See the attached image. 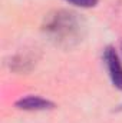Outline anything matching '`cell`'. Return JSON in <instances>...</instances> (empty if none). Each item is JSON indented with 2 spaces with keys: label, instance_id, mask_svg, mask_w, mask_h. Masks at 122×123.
<instances>
[{
  "label": "cell",
  "instance_id": "cell-4",
  "mask_svg": "<svg viewBox=\"0 0 122 123\" xmlns=\"http://www.w3.org/2000/svg\"><path fill=\"white\" fill-rule=\"evenodd\" d=\"M66 1L70 3V4H73V6L88 9V7H93V6H96L99 0H66Z\"/></svg>",
  "mask_w": 122,
  "mask_h": 123
},
{
  "label": "cell",
  "instance_id": "cell-3",
  "mask_svg": "<svg viewBox=\"0 0 122 123\" xmlns=\"http://www.w3.org/2000/svg\"><path fill=\"white\" fill-rule=\"evenodd\" d=\"M16 107L22 110H49L55 107V103L40 96H26L16 102Z\"/></svg>",
  "mask_w": 122,
  "mask_h": 123
},
{
  "label": "cell",
  "instance_id": "cell-1",
  "mask_svg": "<svg viewBox=\"0 0 122 123\" xmlns=\"http://www.w3.org/2000/svg\"><path fill=\"white\" fill-rule=\"evenodd\" d=\"M85 27V22L79 14L69 10H56L46 17L43 31L56 44L70 47L82 40Z\"/></svg>",
  "mask_w": 122,
  "mask_h": 123
},
{
  "label": "cell",
  "instance_id": "cell-2",
  "mask_svg": "<svg viewBox=\"0 0 122 123\" xmlns=\"http://www.w3.org/2000/svg\"><path fill=\"white\" fill-rule=\"evenodd\" d=\"M103 60H105V64L108 67V73H109V77L112 80V85L116 89L122 90V63L114 47L108 46L105 49Z\"/></svg>",
  "mask_w": 122,
  "mask_h": 123
}]
</instances>
